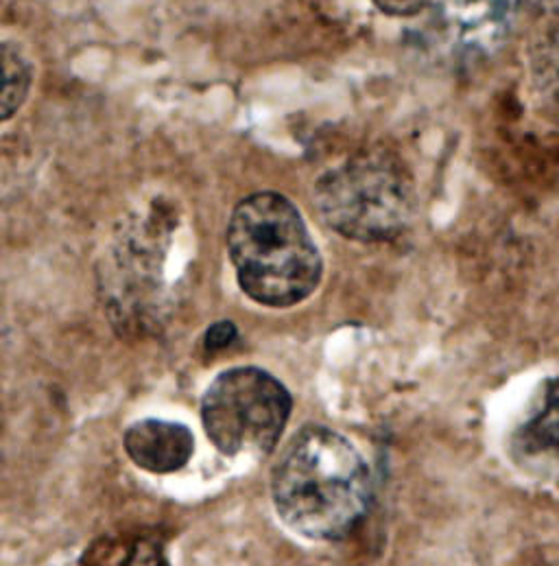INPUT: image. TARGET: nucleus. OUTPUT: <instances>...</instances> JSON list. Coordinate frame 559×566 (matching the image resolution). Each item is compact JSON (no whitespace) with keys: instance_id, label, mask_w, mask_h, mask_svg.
I'll return each instance as SVG.
<instances>
[{"instance_id":"423d86ee","label":"nucleus","mask_w":559,"mask_h":566,"mask_svg":"<svg viewBox=\"0 0 559 566\" xmlns=\"http://www.w3.org/2000/svg\"><path fill=\"white\" fill-rule=\"evenodd\" d=\"M523 0H433L437 29L467 55L494 51L516 22Z\"/></svg>"},{"instance_id":"6e6552de","label":"nucleus","mask_w":559,"mask_h":566,"mask_svg":"<svg viewBox=\"0 0 559 566\" xmlns=\"http://www.w3.org/2000/svg\"><path fill=\"white\" fill-rule=\"evenodd\" d=\"M31 84L33 69L27 55L11 44H0V123L22 107Z\"/></svg>"},{"instance_id":"0eeeda50","label":"nucleus","mask_w":559,"mask_h":566,"mask_svg":"<svg viewBox=\"0 0 559 566\" xmlns=\"http://www.w3.org/2000/svg\"><path fill=\"white\" fill-rule=\"evenodd\" d=\"M125 451L138 469L169 474L187 467L194 451V438L187 424L151 418L127 429Z\"/></svg>"},{"instance_id":"39448f33","label":"nucleus","mask_w":559,"mask_h":566,"mask_svg":"<svg viewBox=\"0 0 559 566\" xmlns=\"http://www.w3.org/2000/svg\"><path fill=\"white\" fill-rule=\"evenodd\" d=\"M509 458L523 476L559 492V375L529 402L509 438Z\"/></svg>"},{"instance_id":"7ed1b4c3","label":"nucleus","mask_w":559,"mask_h":566,"mask_svg":"<svg viewBox=\"0 0 559 566\" xmlns=\"http://www.w3.org/2000/svg\"><path fill=\"white\" fill-rule=\"evenodd\" d=\"M313 201L321 221L337 234L382 243L404 234L415 214V187L391 156H357L324 174Z\"/></svg>"},{"instance_id":"f03ea898","label":"nucleus","mask_w":559,"mask_h":566,"mask_svg":"<svg viewBox=\"0 0 559 566\" xmlns=\"http://www.w3.org/2000/svg\"><path fill=\"white\" fill-rule=\"evenodd\" d=\"M228 250L241 289L265 306H295L321 281V256L299 210L274 190L250 195L234 208Z\"/></svg>"},{"instance_id":"9d476101","label":"nucleus","mask_w":559,"mask_h":566,"mask_svg":"<svg viewBox=\"0 0 559 566\" xmlns=\"http://www.w3.org/2000/svg\"><path fill=\"white\" fill-rule=\"evenodd\" d=\"M376 7L389 15H415L431 7L433 0H373Z\"/></svg>"},{"instance_id":"f257e3e1","label":"nucleus","mask_w":559,"mask_h":566,"mask_svg":"<svg viewBox=\"0 0 559 566\" xmlns=\"http://www.w3.org/2000/svg\"><path fill=\"white\" fill-rule=\"evenodd\" d=\"M272 494L293 532L310 541H341L370 510L372 472L348 438L310 424L282 451Z\"/></svg>"},{"instance_id":"9b49d317","label":"nucleus","mask_w":559,"mask_h":566,"mask_svg":"<svg viewBox=\"0 0 559 566\" xmlns=\"http://www.w3.org/2000/svg\"><path fill=\"white\" fill-rule=\"evenodd\" d=\"M125 566H162L160 547H158V545H154V543H149V541L138 543Z\"/></svg>"},{"instance_id":"20e7f679","label":"nucleus","mask_w":559,"mask_h":566,"mask_svg":"<svg viewBox=\"0 0 559 566\" xmlns=\"http://www.w3.org/2000/svg\"><path fill=\"white\" fill-rule=\"evenodd\" d=\"M291 416V394L265 370L234 368L214 378L201 402L212 444L225 455H265Z\"/></svg>"},{"instance_id":"1a4fd4ad","label":"nucleus","mask_w":559,"mask_h":566,"mask_svg":"<svg viewBox=\"0 0 559 566\" xmlns=\"http://www.w3.org/2000/svg\"><path fill=\"white\" fill-rule=\"evenodd\" d=\"M236 339V326L232 322H217L205 333V348L208 350H221L230 346Z\"/></svg>"}]
</instances>
